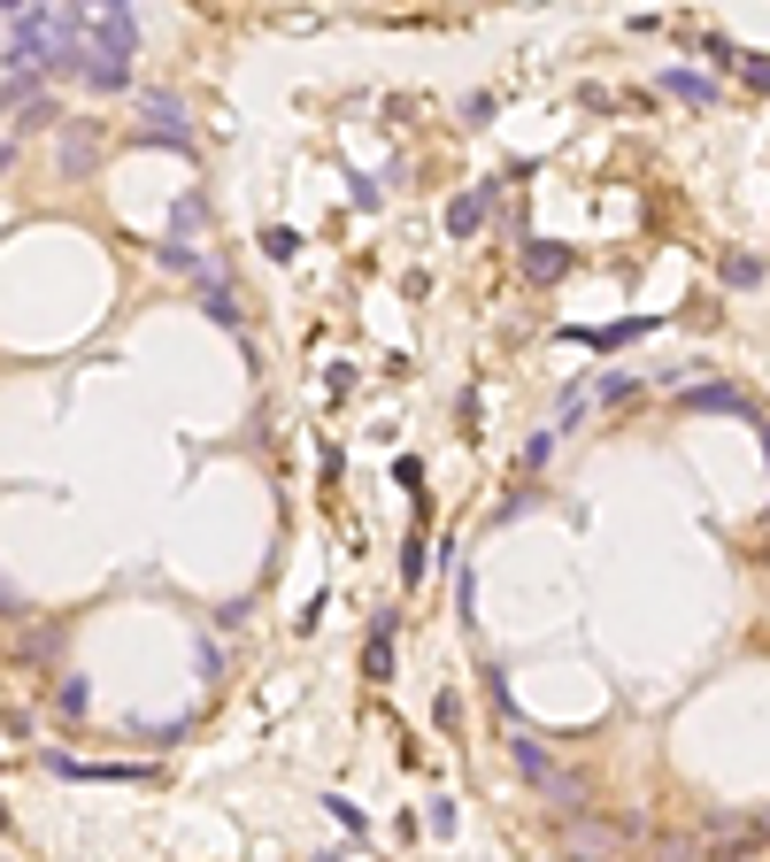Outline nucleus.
<instances>
[{
    "label": "nucleus",
    "mask_w": 770,
    "mask_h": 862,
    "mask_svg": "<svg viewBox=\"0 0 770 862\" xmlns=\"http://www.w3.org/2000/svg\"><path fill=\"white\" fill-rule=\"evenodd\" d=\"M85 131H93V124H62V169H70V178L101 154V139H85Z\"/></svg>",
    "instance_id": "7"
},
{
    "label": "nucleus",
    "mask_w": 770,
    "mask_h": 862,
    "mask_svg": "<svg viewBox=\"0 0 770 862\" xmlns=\"http://www.w3.org/2000/svg\"><path fill=\"white\" fill-rule=\"evenodd\" d=\"M662 85H670V93H678V101H717V85H702L694 69H670Z\"/></svg>",
    "instance_id": "10"
},
{
    "label": "nucleus",
    "mask_w": 770,
    "mask_h": 862,
    "mask_svg": "<svg viewBox=\"0 0 770 862\" xmlns=\"http://www.w3.org/2000/svg\"><path fill=\"white\" fill-rule=\"evenodd\" d=\"M485 701H493V717H501L508 732H525V724H517V694H508V677H501V670H485Z\"/></svg>",
    "instance_id": "9"
},
{
    "label": "nucleus",
    "mask_w": 770,
    "mask_h": 862,
    "mask_svg": "<svg viewBox=\"0 0 770 862\" xmlns=\"http://www.w3.org/2000/svg\"><path fill=\"white\" fill-rule=\"evenodd\" d=\"M201 301H209V316H216L224 331H239V301H231V286H224V278H201Z\"/></svg>",
    "instance_id": "8"
},
{
    "label": "nucleus",
    "mask_w": 770,
    "mask_h": 862,
    "mask_svg": "<svg viewBox=\"0 0 770 862\" xmlns=\"http://www.w3.org/2000/svg\"><path fill=\"white\" fill-rule=\"evenodd\" d=\"M525 270H532L540 286H555V278L570 270V246H555V239H532V246H525Z\"/></svg>",
    "instance_id": "6"
},
{
    "label": "nucleus",
    "mask_w": 770,
    "mask_h": 862,
    "mask_svg": "<svg viewBox=\"0 0 770 862\" xmlns=\"http://www.w3.org/2000/svg\"><path fill=\"white\" fill-rule=\"evenodd\" d=\"M131 47H139V24L131 9H70V54L62 69L93 93H124L131 85Z\"/></svg>",
    "instance_id": "1"
},
{
    "label": "nucleus",
    "mask_w": 770,
    "mask_h": 862,
    "mask_svg": "<svg viewBox=\"0 0 770 862\" xmlns=\"http://www.w3.org/2000/svg\"><path fill=\"white\" fill-rule=\"evenodd\" d=\"M432 724H440V732H455V724H463V701H455V694H440V701H432Z\"/></svg>",
    "instance_id": "16"
},
{
    "label": "nucleus",
    "mask_w": 770,
    "mask_h": 862,
    "mask_svg": "<svg viewBox=\"0 0 770 862\" xmlns=\"http://www.w3.org/2000/svg\"><path fill=\"white\" fill-rule=\"evenodd\" d=\"M424 824H432V839H455V801H432V816H424Z\"/></svg>",
    "instance_id": "15"
},
{
    "label": "nucleus",
    "mask_w": 770,
    "mask_h": 862,
    "mask_svg": "<svg viewBox=\"0 0 770 862\" xmlns=\"http://www.w3.org/2000/svg\"><path fill=\"white\" fill-rule=\"evenodd\" d=\"M740 77H747V85H770V62H762V54H740Z\"/></svg>",
    "instance_id": "17"
},
{
    "label": "nucleus",
    "mask_w": 770,
    "mask_h": 862,
    "mask_svg": "<svg viewBox=\"0 0 770 862\" xmlns=\"http://www.w3.org/2000/svg\"><path fill=\"white\" fill-rule=\"evenodd\" d=\"M147 139H162V147H193V139H186V101H178V93H147Z\"/></svg>",
    "instance_id": "3"
},
{
    "label": "nucleus",
    "mask_w": 770,
    "mask_h": 862,
    "mask_svg": "<svg viewBox=\"0 0 770 862\" xmlns=\"http://www.w3.org/2000/svg\"><path fill=\"white\" fill-rule=\"evenodd\" d=\"M485 208H493V186H478V193H455V201H447V231H455V239H470V231L485 224Z\"/></svg>",
    "instance_id": "5"
},
{
    "label": "nucleus",
    "mask_w": 770,
    "mask_h": 862,
    "mask_svg": "<svg viewBox=\"0 0 770 862\" xmlns=\"http://www.w3.org/2000/svg\"><path fill=\"white\" fill-rule=\"evenodd\" d=\"M324 809H331V816H339V832H348V839H363V832H370V824H363V809H355V801H348V794H331V801H324Z\"/></svg>",
    "instance_id": "11"
},
{
    "label": "nucleus",
    "mask_w": 770,
    "mask_h": 862,
    "mask_svg": "<svg viewBox=\"0 0 770 862\" xmlns=\"http://www.w3.org/2000/svg\"><path fill=\"white\" fill-rule=\"evenodd\" d=\"M508 762H517V770H525V778H532L547 801H563V809L578 801V778H563V770H555V755H547L532 732H508Z\"/></svg>",
    "instance_id": "2"
},
{
    "label": "nucleus",
    "mask_w": 770,
    "mask_h": 862,
    "mask_svg": "<svg viewBox=\"0 0 770 862\" xmlns=\"http://www.w3.org/2000/svg\"><path fill=\"white\" fill-rule=\"evenodd\" d=\"M324 862H339V854H324Z\"/></svg>",
    "instance_id": "18"
},
{
    "label": "nucleus",
    "mask_w": 770,
    "mask_h": 862,
    "mask_svg": "<svg viewBox=\"0 0 770 862\" xmlns=\"http://www.w3.org/2000/svg\"><path fill=\"white\" fill-rule=\"evenodd\" d=\"M755 278H762L755 254H724V286H755Z\"/></svg>",
    "instance_id": "12"
},
{
    "label": "nucleus",
    "mask_w": 770,
    "mask_h": 862,
    "mask_svg": "<svg viewBox=\"0 0 770 862\" xmlns=\"http://www.w3.org/2000/svg\"><path fill=\"white\" fill-rule=\"evenodd\" d=\"M393 632H401V617L386 609V617L370 624V639H363V677H370V685H386V677H393Z\"/></svg>",
    "instance_id": "4"
},
{
    "label": "nucleus",
    "mask_w": 770,
    "mask_h": 862,
    "mask_svg": "<svg viewBox=\"0 0 770 862\" xmlns=\"http://www.w3.org/2000/svg\"><path fill=\"white\" fill-rule=\"evenodd\" d=\"M455 617H463V624H470V617H478V578H470V570H463V578H455Z\"/></svg>",
    "instance_id": "14"
},
{
    "label": "nucleus",
    "mask_w": 770,
    "mask_h": 862,
    "mask_svg": "<svg viewBox=\"0 0 770 862\" xmlns=\"http://www.w3.org/2000/svg\"><path fill=\"white\" fill-rule=\"evenodd\" d=\"M263 254H278V263H286V254H301V231H286V224H270V231H263Z\"/></svg>",
    "instance_id": "13"
}]
</instances>
